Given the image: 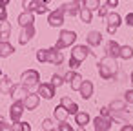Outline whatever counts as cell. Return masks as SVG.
Segmentation results:
<instances>
[{
  "label": "cell",
  "instance_id": "obj_36",
  "mask_svg": "<svg viewBox=\"0 0 133 131\" xmlns=\"http://www.w3.org/2000/svg\"><path fill=\"white\" fill-rule=\"evenodd\" d=\"M58 131H75V129L71 127V124H68V122H60V124H58Z\"/></svg>",
  "mask_w": 133,
  "mask_h": 131
},
{
  "label": "cell",
  "instance_id": "obj_28",
  "mask_svg": "<svg viewBox=\"0 0 133 131\" xmlns=\"http://www.w3.org/2000/svg\"><path fill=\"white\" fill-rule=\"evenodd\" d=\"M80 20L84 22V24H89L91 22V18H93V15H91V11H88V9H84V8H80Z\"/></svg>",
  "mask_w": 133,
  "mask_h": 131
},
{
  "label": "cell",
  "instance_id": "obj_5",
  "mask_svg": "<svg viewBox=\"0 0 133 131\" xmlns=\"http://www.w3.org/2000/svg\"><path fill=\"white\" fill-rule=\"evenodd\" d=\"M22 8L26 9V13H31V11H35V13H38V15H44V13H48L49 9H48V2H38V0H24L22 2Z\"/></svg>",
  "mask_w": 133,
  "mask_h": 131
},
{
  "label": "cell",
  "instance_id": "obj_8",
  "mask_svg": "<svg viewBox=\"0 0 133 131\" xmlns=\"http://www.w3.org/2000/svg\"><path fill=\"white\" fill-rule=\"evenodd\" d=\"M48 24H49L51 27H60V26L64 24V13H62L60 9L51 11L49 17H48Z\"/></svg>",
  "mask_w": 133,
  "mask_h": 131
},
{
  "label": "cell",
  "instance_id": "obj_35",
  "mask_svg": "<svg viewBox=\"0 0 133 131\" xmlns=\"http://www.w3.org/2000/svg\"><path fill=\"white\" fill-rule=\"evenodd\" d=\"M0 131H13V126H9V124H6L2 116H0Z\"/></svg>",
  "mask_w": 133,
  "mask_h": 131
},
{
  "label": "cell",
  "instance_id": "obj_17",
  "mask_svg": "<svg viewBox=\"0 0 133 131\" xmlns=\"http://www.w3.org/2000/svg\"><path fill=\"white\" fill-rule=\"evenodd\" d=\"M106 24H108L109 27H115V29H117V27L122 24V18H120L118 13L111 11V13H108V17H106Z\"/></svg>",
  "mask_w": 133,
  "mask_h": 131
},
{
  "label": "cell",
  "instance_id": "obj_13",
  "mask_svg": "<svg viewBox=\"0 0 133 131\" xmlns=\"http://www.w3.org/2000/svg\"><path fill=\"white\" fill-rule=\"evenodd\" d=\"M38 96H42V98H46V100H51V98L55 96V87H53L49 82L40 84V86H38Z\"/></svg>",
  "mask_w": 133,
  "mask_h": 131
},
{
  "label": "cell",
  "instance_id": "obj_12",
  "mask_svg": "<svg viewBox=\"0 0 133 131\" xmlns=\"http://www.w3.org/2000/svg\"><path fill=\"white\" fill-rule=\"evenodd\" d=\"M78 6H82V2H66V4H62L58 9L62 11V13H68L69 17H75L77 13H80V8Z\"/></svg>",
  "mask_w": 133,
  "mask_h": 131
},
{
  "label": "cell",
  "instance_id": "obj_27",
  "mask_svg": "<svg viewBox=\"0 0 133 131\" xmlns=\"http://www.w3.org/2000/svg\"><path fill=\"white\" fill-rule=\"evenodd\" d=\"M82 8L93 13L95 9H100V2H98V0H84V2H82Z\"/></svg>",
  "mask_w": 133,
  "mask_h": 131
},
{
  "label": "cell",
  "instance_id": "obj_14",
  "mask_svg": "<svg viewBox=\"0 0 133 131\" xmlns=\"http://www.w3.org/2000/svg\"><path fill=\"white\" fill-rule=\"evenodd\" d=\"M33 37H35V27H33V26H29V27H24V29L20 31L18 42H20V44H28V42H29Z\"/></svg>",
  "mask_w": 133,
  "mask_h": 131
},
{
  "label": "cell",
  "instance_id": "obj_6",
  "mask_svg": "<svg viewBox=\"0 0 133 131\" xmlns=\"http://www.w3.org/2000/svg\"><path fill=\"white\" fill-rule=\"evenodd\" d=\"M26 111V106H24V100H15L9 107V116L13 120V124H18L20 118H22V113Z\"/></svg>",
  "mask_w": 133,
  "mask_h": 131
},
{
  "label": "cell",
  "instance_id": "obj_34",
  "mask_svg": "<svg viewBox=\"0 0 133 131\" xmlns=\"http://www.w3.org/2000/svg\"><path fill=\"white\" fill-rule=\"evenodd\" d=\"M2 22H8V9L4 6H0V24Z\"/></svg>",
  "mask_w": 133,
  "mask_h": 131
},
{
  "label": "cell",
  "instance_id": "obj_24",
  "mask_svg": "<svg viewBox=\"0 0 133 131\" xmlns=\"http://www.w3.org/2000/svg\"><path fill=\"white\" fill-rule=\"evenodd\" d=\"M82 84H84V78H82L78 73H75V75H73V78H71V82H69V87H71L73 91H80Z\"/></svg>",
  "mask_w": 133,
  "mask_h": 131
},
{
  "label": "cell",
  "instance_id": "obj_40",
  "mask_svg": "<svg viewBox=\"0 0 133 131\" xmlns=\"http://www.w3.org/2000/svg\"><path fill=\"white\" fill-rule=\"evenodd\" d=\"M124 20H126V24H128L129 27H133V13H128Z\"/></svg>",
  "mask_w": 133,
  "mask_h": 131
},
{
  "label": "cell",
  "instance_id": "obj_30",
  "mask_svg": "<svg viewBox=\"0 0 133 131\" xmlns=\"http://www.w3.org/2000/svg\"><path fill=\"white\" fill-rule=\"evenodd\" d=\"M49 84H51V86L57 89V87H60V86H62V84H66V82H64V77H60V75H53Z\"/></svg>",
  "mask_w": 133,
  "mask_h": 131
},
{
  "label": "cell",
  "instance_id": "obj_22",
  "mask_svg": "<svg viewBox=\"0 0 133 131\" xmlns=\"http://www.w3.org/2000/svg\"><path fill=\"white\" fill-rule=\"evenodd\" d=\"M18 24H20V27L24 29V27H29V26H33V15L31 13H20L18 15Z\"/></svg>",
  "mask_w": 133,
  "mask_h": 131
},
{
  "label": "cell",
  "instance_id": "obj_18",
  "mask_svg": "<svg viewBox=\"0 0 133 131\" xmlns=\"http://www.w3.org/2000/svg\"><path fill=\"white\" fill-rule=\"evenodd\" d=\"M9 37H11V24L2 22L0 24V42H9Z\"/></svg>",
  "mask_w": 133,
  "mask_h": 131
},
{
  "label": "cell",
  "instance_id": "obj_29",
  "mask_svg": "<svg viewBox=\"0 0 133 131\" xmlns=\"http://www.w3.org/2000/svg\"><path fill=\"white\" fill-rule=\"evenodd\" d=\"M13 131H31V124H29V122H18V124H13Z\"/></svg>",
  "mask_w": 133,
  "mask_h": 131
},
{
  "label": "cell",
  "instance_id": "obj_10",
  "mask_svg": "<svg viewBox=\"0 0 133 131\" xmlns=\"http://www.w3.org/2000/svg\"><path fill=\"white\" fill-rule=\"evenodd\" d=\"M48 62L53 64V66H60L64 62V53L55 49V47H49L48 49Z\"/></svg>",
  "mask_w": 133,
  "mask_h": 131
},
{
  "label": "cell",
  "instance_id": "obj_2",
  "mask_svg": "<svg viewBox=\"0 0 133 131\" xmlns=\"http://www.w3.org/2000/svg\"><path fill=\"white\" fill-rule=\"evenodd\" d=\"M91 55V49L89 46H75L73 51H71V58H69V67H78L88 57Z\"/></svg>",
  "mask_w": 133,
  "mask_h": 131
},
{
  "label": "cell",
  "instance_id": "obj_7",
  "mask_svg": "<svg viewBox=\"0 0 133 131\" xmlns=\"http://www.w3.org/2000/svg\"><path fill=\"white\" fill-rule=\"evenodd\" d=\"M111 124H113L111 118H104V116H100V115L93 118V127H95V131H109V129H111Z\"/></svg>",
  "mask_w": 133,
  "mask_h": 131
},
{
  "label": "cell",
  "instance_id": "obj_45",
  "mask_svg": "<svg viewBox=\"0 0 133 131\" xmlns=\"http://www.w3.org/2000/svg\"><path fill=\"white\" fill-rule=\"evenodd\" d=\"M0 6H4V8H8V6H9V0H0Z\"/></svg>",
  "mask_w": 133,
  "mask_h": 131
},
{
  "label": "cell",
  "instance_id": "obj_1",
  "mask_svg": "<svg viewBox=\"0 0 133 131\" xmlns=\"http://www.w3.org/2000/svg\"><path fill=\"white\" fill-rule=\"evenodd\" d=\"M97 67H98L100 78H104V80H109L117 75V60H113V58H108V57L100 58Z\"/></svg>",
  "mask_w": 133,
  "mask_h": 131
},
{
  "label": "cell",
  "instance_id": "obj_20",
  "mask_svg": "<svg viewBox=\"0 0 133 131\" xmlns=\"http://www.w3.org/2000/svg\"><path fill=\"white\" fill-rule=\"evenodd\" d=\"M13 87H15V84L11 82V78H9V77H4L2 80H0V91H2L4 95H11Z\"/></svg>",
  "mask_w": 133,
  "mask_h": 131
},
{
  "label": "cell",
  "instance_id": "obj_33",
  "mask_svg": "<svg viewBox=\"0 0 133 131\" xmlns=\"http://www.w3.org/2000/svg\"><path fill=\"white\" fill-rule=\"evenodd\" d=\"M100 116H104V118H111V120H113V113H111L109 107H100Z\"/></svg>",
  "mask_w": 133,
  "mask_h": 131
},
{
  "label": "cell",
  "instance_id": "obj_47",
  "mask_svg": "<svg viewBox=\"0 0 133 131\" xmlns=\"http://www.w3.org/2000/svg\"><path fill=\"white\" fill-rule=\"evenodd\" d=\"M129 80H131V82H133V71H131V73H129Z\"/></svg>",
  "mask_w": 133,
  "mask_h": 131
},
{
  "label": "cell",
  "instance_id": "obj_31",
  "mask_svg": "<svg viewBox=\"0 0 133 131\" xmlns=\"http://www.w3.org/2000/svg\"><path fill=\"white\" fill-rule=\"evenodd\" d=\"M42 127H44V131H55V122L51 118H44L42 120Z\"/></svg>",
  "mask_w": 133,
  "mask_h": 131
},
{
  "label": "cell",
  "instance_id": "obj_38",
  "mask_svg": "<svg viewBox=\"0 0 133 131\" xmlns=\"http://www.w3.org/2000/svg\"><path fill=\"white\" fill-rule=\"evenodd\" d=\"M68 113H69V115H77V113H78V106H77L75 102H71L69 107H68Z\"/></svg>",
  "mask_w": 133,
  "mask_h": 131
},
{
  "label": "cell",
  "instance_id": "obj_23",
  "mask_svg": "<svg viewBox=\"0 0 133 131\" xmlns=\"http://www.w3.org/2000/svg\"><path fill=\"white\" fill-rule=\"evenodd\" d=\"M53 113H55V118L58 120V122H66L68 120V116H69V113H68V109L64 107V106H57L55 109H53Z\"/></svg>",
  "mask_w": 133,
  "mask_h": 131
},
{
  "label": "cell",
  "instance_id": "obj_41",
  "mask_svg": "<svg viewBox=\"0 0 133 131\" xmlns=\"http://www.w3.org/2000/svg\"><path fill=\"white\" fill-rule=\"evenodd\" d=\"M73 75H75V71H68V73H66V77H64V82H66V84H69V82H71V78H73Z\"/></svg>",
  "mask_w": 133,
  "mask_h": 131
},
{
  "label": "cell",
  "instance_id": "obj_3",
  "mask_svg": "<svg viewBox=\"0 0 133 131\" xmlns=\"http://www.w3.org/2000/svg\"><path fill=\"white\" fill-rule=\"evenodd\" d=\"M20 84L29 91V95L33 93V87H37V86H40L38 82H40V73L37 71V69H26L24 73H22V77H20Z\"/></svg>",
  "mask_w": 133,
  "mask_h": 131
},
{
  "label": "cell",
  "instance_id": "obj_25",
  "mask_svg": "<svg viewBox=\"0 0 133 131\" xmlns=\"http://www.w3.org/2000/svg\"><path fill=\"white\" fill-rule=\"evenodd\" d=\"M108 107L111 109V113H122V111H126V102L124 100H113Z\"/></svg>",
  "mask_w": 133,
  "mask_h": 131
},
{
  "label": "cell",
  "instance_id": "obj_46",
  "mask_svg": "<svg viewBox=\"0 0 133 131\" xmlns=\"http://www.w3.org/2000/svg\"><path fill=\"white\" fill-rule=\"evenodd\" d=\"M108 33H109V35H115V33H117V29H115V27H109V26H108Z\"/></svg>",
  "mask_w": 133,
  "mask_h": 131
},
{
  "label": "cell",
  "instance_id": "obj_19",
  "mask_svg": "<svg viewBox=\"0 0 133 131\" xmlns=\"http://www.w3.org/2000/svg\"><path fill=\"white\" fill-rule=\"evenodd\" d=\"M75 122H77L80 127H86V126L91 122V116H89V113H86V111H78V113L75 115Z\"/></svg>",
  "mask_w": 133,
  "mask_h": 131
},
{
  "label": "cell",
  "instance_id": "obj_11",
  "mask_svg": "<svg viewBox=\"0 0 133 131\" xmlns=\"http://www.w3.org/2000/svg\"><path fill=\"white\" fill-rule=\"evenodd\" d=\"M22 100H24L26 111H33V109H37V107H38V104H40V96H38V93H31V95L24 96Z\"/></svg>",
  "mask_w": 133,
  "mask_h": 131
},
{
  "label": "cell",
  "instance_id": "obj_32",
  "mask_svg": "<svg viewBox=\"0 0 133 131\" xmlns=\"http://www.w3.org/2000/svg\"><path fill=\"white\" fill-rule=\"evenodd\" d=\"M37 60L38 62H48V49H38L37 51Z\"/></svg>",
  "mask_w": 133,
  "mask_h": 131
},
{
  "label": "cell",
  "instance_id": "obj_42",
  "mask_svg": "<svg viewBox=\"0 0 133 131\" xmlns=\"http://www.w3.org/2000/svg\"><path fill=\"white\" fill-rule=\"evenodd\" d=\"M118 2H117V0H106V2H104V6L106 8H115Z\"/></svg>",
  "mask_w": 133,
  "mask_h": 131
},
{
  "label": "cell",
  "instance_id": "obj_26",
  "mask_svg": "<svg viewBox=\"0 0 133 131\" xmlns=\"http://www.w3.org/2000/svg\"><path fill=\"white\" fill-rule=\"evenodd\" d=\"M122 60H131L133 58V47L131 46H120V57Z\"/></svg>",
  "mask_w": 133,
  "mask_h": 131
},
{
  "label": "cell",
  "instance_id": "obj_37",
  "mask_svg": "<svg viewBox=\"0 0 133 131\" xmlns=\"http://www.w3.org/2000/svg\"><path fill=\"white\" fill-rule=\"evenodd\" d=\"M124 102L133 104V89H128V91L124 93Z\"/></svg>",
  "mask_w": 133,
  "mask_h": 131
},
{
  "label": "cell",
  "instance_id": "obj_15",
  "mask_svg": "<svg viewBox=\"0 0 133 131\" xmlns=\"http://www.w3.org/2000/svg\"><path fill=\"white\" fill-rule=\"evenodd\" d=\"M86 40H88V46L97 47V46H100V42H102V35H100V31H89L88 37H86Z\"/></svg>",
  "mask_w": 133,
  "mask_h": 131
},
{
  "label": "cell",
  "instance_id": "obj_16",
  "mask_svg": "<svg viewBox=\"0 0 133 131\" xmlns=\"http://www.w3.org/2000/svg\"><path fill=\"white\" fill-rule=\"evenodd\" d=\"M78 93H80V96L84 100H89L91 95H93V82L91 80H84V84H82V87H80Z\"/></svg>",
  "mask_w": 133,
  "mask_h": 131
},
{
  "label": "cell",
  "instance_id": "obj_9",
  "mask_svg": "<svg viewBox=\"0 0 133 131\" xmlns=\"http://www.w3.org/2000/svg\"><path fill=\"white\" fill-rule=\"evenodd\" d=\"M106 57H108V58H113V60H117V58L120 57V46H118V42H115L113 38L106 44Z\"/></svg>",
  "mask_w": 133,
  "mask_h": 131
},
{
  "label": "cell",
  "instance_id": "obj_48",
  "mask_svg": "<svg viewBox=\"0 0 133 131\" xmlns=\"http://www.w3.org/2000/svg\"><path fill=\"white\" fill-rule=\"evenodd\" d=\"M109 131H113V129H109Z\"/></svg>",
  "mask_w": 133,
  "mask_h": 131
},
{
  "label": "cell",
  "instance_id": "obj_44",
  "mask_svg": "<svg viewBox=\"0 0 133 131\" xmlns=\"http://www.w3.org/2000/svg\"><path fill=\"white\" fill-rule=\"evenodd\" d=\"M120 131H133V126H131V124H124V126L120 127Z\"/></svg>",
  "mask_w": 133,
  "mask_h": 131
},
{
  "label": "cell",
  "instance_id": "obj_21",
  "mask_svg": "<svg viewBox=\"0 0 133 131\" xmlns=\"http://www.w3.org/2000/svg\"><path fill=\"white\" fill-rule=\"evenodd\" d=\"M15 53V47L11 46V42H0V57L2 58H8Z\"/></svg>",
  "mask_w": 133,
  "mask_h": 131
},
{
  "label": "cell",
  "instance_id": "obj_43",
  "mask_svg": "<svg viewBox=\"0 0 133 131\" xmlns=\"http://www.w3.org/2000/svg\"><path fill=\"white\" fill-rule=\"evenodd\" d=\"M98 17H108V8H100L98 9Z\"/></svg>",
  "mask_w": 133,
  "mask_h": 131
},
{
  "label": "cell",
  "instance_id": "obj_4",
  "mask_svg": "<svg viewBox=\"0 0 133 131\" xmlns=\"http://www.w3.org/2000/svg\"><path fill=\"white\" fill-rule=\"evenodd\" d=\"M75 40H77V33H75V31L62 29V31H60V35H58V40H57V44H55L53 47L60 51V49H66V47L73 46V44H75Z\"/></svg>",
  "mask_w": 133,
  "mask_h": 131
},
{
  "label": "cell",
  "instance_id": "obj_39",
  "mask_svg": "<svg viewBox=\"0 0 133 131\" xmlns=\"http://www.w3.org/2000/svg\"><path fill=\"white\" fill-rule=\"evenodd\" d=\"M71 102H73V100H69V96H62V98H60V106H64L66 109L69 107V104H71Z\"/></svg>",
  "mask_w": 133,
  "mask_h": 131
}]
</instances>
